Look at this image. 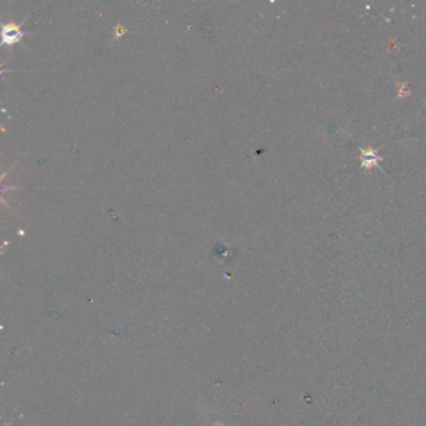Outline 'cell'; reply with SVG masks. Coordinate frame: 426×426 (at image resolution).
Returning <instances> with one entry per match:
<instances>
[{"mask_svg": "<svg viewBox=\"0 0 426 426\" xmlns=\"http://www.w3.org/2000/svg\"><path fill=\"white\" fill-rule=\"evenodd\" d=\"M381 160L378 152L374 149L362 150V167L370 169L371 167H378V163Z\"/></svg>", "mask_w": 426, "mask_h": 426, "instance_id": "1", "label": "cell"}]
</instances>
